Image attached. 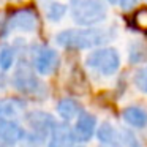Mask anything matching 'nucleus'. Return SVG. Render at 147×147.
Instances as JSON below:
<instances>
[{"mask_svg":"<svg viewBox=\"0 0 147 147\" xmlns=\"http://www.w3.org/2000/svg\"><path fill=\"white\" fill-rule=\"evenodd\" d=\"M22 117L26 119L29 130L35 131V133H40V134H43V136H46V138L49 136L52 127H54L55 122H57L51 114H49V112L41 111V109L26 111Z\"/></svg>","mask_w":147,"mask_h":147,"instance_id":"nucleus-7","label":"nucleus"},{"mask_svg":"<svg viewBox=\"0 0 147 147\" xmlns=\"http://www.w3.org/2000/svg\"><path fill=\"white\" fill-rule=\"evenodd\" d=\"M74 147H84V146H74Z\"/></svg>","mask_w":147,"mask_h":147,"instance_id":"nucleus-24","label":"nucleus"},{"mask_svg":"<svg viewBox=\"0 0 147 147\" xmlns=\"http://www.w3.org/2000/svg\"><path fill=\"white\" fill-rule=\"evenodd\" d=\"M26 128L18 120H0V139L8 146H16L22 139Z\"/></svg>","mask_w":147,"mask_h":147,"instance_id":"nucleus-11","label":"nucleus"},{"mask_svg":"<svg viewBox=\"0 0 147 147\" xmlns=\"http://www.w3.org/2000/svg\"><path fill=\"white\" fill-rule=\"evenodd\" d=\"M133 84L139 92L147 93V65L146 67H141L134 71L133 74Z\"/></svg>","mask_w":147,"mask_h":147,"instance_id":"nucleus-19","label":"nucleus"},{"mask_svg":"<svg viewBox=\"0 0 147 147\" xmlns=\"http://www.w3.org/2000/svg\"><path fill=\"white\" fill-rule=\"evenodd\" d=\"M114 38L112 29H101V27H82V29H67L55 35V43L63 49L70 51H84L93 49L98 46L108 45Z\"/></svg>","mask_w":147,"mask_h":147,"instance_id":"nucleus-1","label":"nucleus"},{"mask_svg":"<svg viewBox=\"0 0 147 147\" xmlns=\"http://www.w3.org/2000/svg\"><path fill=\"white\" fill-rule=\"evenodd\" d=\"M136 24L141 27V29H147V10H141L139 13L136 14Z\"/></svg>","mask_w":147,"mask_h":147,"instance_id":"nucleus-21","label":"nucleus"},{"mask_svg":"<svg viewBox=\"0 0 147 147\" xmlns=\"http://www.w3.org/2000/svg\"><path fill=\"white\" fill-rule=\"evenodd\" d=\"M68 11L81 27L98 26L108 18V7L103 0H71Z\"/></svg>","mask_w":147,"mask_h":147,"instance_id":"nucleus-3","label":"nucleus"},{"mask_svg":"<svg viewBox=\"0 0 147 147\" xmlns=\"http://www.w3.org/2000/svg\"><path fill=\"white\" fill-rule=\"evenodd\" d=\"M119 3H120L122 10L123 11H128L131 8H134L138 5V0H119Z\"/></svg>","mask_w":147,"mask_h":147,"instance_id":"nucleus-22","label":"nucleus"},{"mask_svg":"<svg viewBox=\"0 0 147 147\" xmlns=\"http://www.w3.org/2000/svg\"><path fill=\"white\" fill-rule=\"evenodd\" d=\"M2 36H7L10 32H26L32 33L38 29V14L33 8H19L5 18L2 24Z\"/></svg>","mask_w":147,"mask_h":147,"instance_id":"nucleus-5","label":"nucleus"},{"mask_svg":"<svg viewBox=\"0 0 147 147\" xmlns=\"http://www.w3.org/2000/svg\"><path fill=\"white\" fill-rule=\"evenodd\" d=\"M86 65L101 76H112L120 68V54L115 48L98 46L86 57Z\"/></svg>","mask_w":147,"mask_h":147,"instance_id":"nucleus-4","label":"nucleus"},{"mask_svg":"<svg viewBox=\"0 0 147 147\" xmlns=\"http://www.w3.org/2000/svg\"><path fill=\"white\" fill-rule=\"evenodd\" d=\"M108 3H111V5H117V3H119V0H108Z\"/></svg>","mask_w":147,"mask_h":147,"instance_id":"nucleus-23","label":"nucleus"},{"mask_svg":"<svg viewBox=\"0 0 147 147\" xmlns=\"http://www.w3.org/2000/svg\"><path fill=\"white\" fill-rule=\"evenodd\" d=\"M71 130H73L76 142H79V144L89 142V141L95 136L96 117L93 114H90V112H87V111H81L79 115L76 117L74 125L71 127Z\"/></svg>","mask_w":147,"mask_h":147,"instance_id":"nucleus-8","label":"nucleus"},{"mask_svg":"<svg viewBox=\"0 0 147 147\" xmlns=\"http://www.w3.org/2000/svg\"><path fill=\"white\" fill-rule=\"evenodd\" d=\"M18 49L16 46L11 45H5L0 48V70L2 71H8L16 62V55H18Z\"/></svg>","mask_w":147,"mask_h":147,"instance_id":"nucleus-15","label":"nucleus"},{"mask_svg":"<svg viewBox=\"0 0 147 147\" xmlns=\"http://www.w3.org/2000/svg\"><path fill=\"white\" fill-rule=\"evenodd\" d=\"M98 141L106 147H122L120 146V131L109 122H103L95 131Z\"/></svg>","mask_w":147,"mask_h":147,"instance_id":"nucleus-13","label":"nucleus"},{"mask_svg":"<svg viewBox=\"0 0 147 147\" xmlns=\"http://www.w3.org/2000/svg\"><path fill=\"white\" fill-rule=\"evenodd\" d=\"M60 65L59 52L51 46H36L32 55V67L38 76H49Z\"/></svg>","mask_w":147,"mask_h":147,"instance_id":"nucleus-6","label":"nucleus"},{"mask_svg":"<svg viewBox=\"0 0 147 147\" xmlns=\"http://www.w3.org/2000/svg\"><path fill=\"white\" fill-rule=\"evenodd\" d=\"M120 146L122 147H141V142L131 130H122L120 131Z\"/></svg>","mask_w":147,"mask_h":147,"instance_id":"nucleus-20","label":"nucleus"},{"mask_svg":"<svg viewBox=\"0 0 147 147\" xmlns=\"http://www.w3.org/2000/svg\"><path fill=\"white\" fill-rule=\"evenodd\" d=\"M67 11H68V7L63 5L62 2H48V5L45 8V14L48 18V21H51V22L62 21L67 14Z\"/></svg>","mask_w":147,"mask_h":147,"instance_id":"nucleus-16","label":"nucleus"},{"mask_svg":"<svg viewBox=\"0 0 147 147\" xmlns=\"http://www.w3.org/2000/svg\"><path fill=\"white\" fill-rule=\"evenodd\" d=\"M11 86L19 93L32 98H45L46 96V86L38 78L36 71L33 70L32 63L26 59H19L14 68V73L11 76Z\"/></svg>","mask_w":147,"mask_h":147,"instance_id":"nucleus-2","label":"nucleus"},{"mask_svg":"<svg viewBox=\"0 0 147 147\" xmlns=\"http://www.w3.org/2000/svg\"><path fill=\"white\" fill-rule=\"evenodd\" d=\"M46 142H48V138L32 130H26L22 139L19 141L21 147H43L46 146Z\"/></svg>","mask_w":147,"mask_h":147,"instance_id":"nucleus-17","label":"nucleus"},{"mask_svg":"<svg viewBox=\"0 0 147 147\" xmlns=\"http://www.w3.org/2000/svg\"><path fill=\"white\" fill-rule=\"evenodd\" d=\"M27 111V101L18 96L0 98V120H18Z\"/></svg>","mask_w":147,"mask_h":147,"instance_id":"nucleus-10","label":"nucleus"},{"mask_svg":"<svg viewBox=\"0 0 147 147\" xmlns=\"http://www.w3.org/2000/svg\"><path fill=\"white\" fill-rule=\"evenodd\" d=\"M48 147H74L76 146V139H74L73 130H71L70 122H55L52 127L51 133L48 136Z\"/></svg>","mask_w":147,"mask_h":147,"instance_id":"nucleus-9","label":"nucleus"},{"mask_svg":"<svg viewBox=\"0 0 147 147\" xmlns=\"http://www.w3.org/2000/svg\"><path fill=\"white\" fill-rule=\"evenodd\" d=\"M131 63H142L147 60V46L142 41H134L130 46V54H128Z\"/></svg>","mask_w":147,"mask_h":147,"instance_id":"nucleus-18","label":"nucleus"},{"mask_svg":"<svg viewBox=\"0 0 147 147\" xmlns=\"http://www.w3.org/2000/svg\"><path fill=\"white\" fill-rule=\"evenodd\" d=\"M57 114L62 120L65 122H71L79 115V112L82 111V106L78 100L70 98V96H65V98L59 100L57 103Z\"/></svg>","mask_w":147,"mask_h":147,"instance_id":"nucleus-14","label":"nucleus"},{"mask_svg":"<svg viewBox=\"0 0 147 147\" xmlns=\"http://www.w3.org/2000/svg\"><path fill=\"white\" fill-rule=\"evenodd\" d=\"M122 119H123L125 123H128L130 127L136 128V130L147 128V109H144L142 106L131 105V106L123 108Z\"/></svg>","mask_w":147,"mask_h":147,"instance_id":"nucleus-12","label":"nucleus"}]
</instances>
